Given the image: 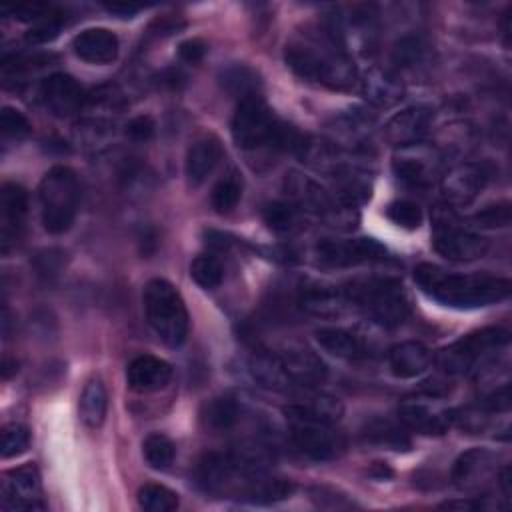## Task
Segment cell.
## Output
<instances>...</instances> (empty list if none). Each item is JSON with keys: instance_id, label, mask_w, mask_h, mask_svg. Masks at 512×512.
<instances>
[{"instance_id": "cell-46", "label": "cell", "mask_w": 512, "mask_h": 512, "mask_svg": "<svg viewBox=\"0 0 512 512\" xmlns=\"http://www.w3.org/2000/svg\"><path fill=\"white\" fill-rule=\"evenodd\" d=\"M206 54V44L200 38H190L178 46V56L180 60L188 64H198Z\"/></svg>"}, {"instance_id": "cell-2", "label": "cell", "mask_w": 512, "mask_h": 512, "mask_svg": "<svg viewBox=\"0 0 512 512\" xmlns=\"http://www.w3.org/2000/svg\"><path fill=\"white\" fill-rule=\"evenodd\" d=\"M414 280L428 298L456 310L484 308L510 294L508 278L492 274H458L428 262L414 268Z\"/></svg>"}, {"instance_id": "cell-3", "label": "cell", "mask_w": 512, "mask_h": 512, "mask_svg": "<svg viewBox=\"0 0 512 512\" xmlns=\"http://www.w3.org/2000/svg\"><path fill=\"white\" fill-rule=\"evenodd\" d=\"M232 138L242 150H292L300 152L306 140L290 126L282 124L260 96L242 98L232 116Z\"/></svg>"}, {"instance_id": "cell-4", "label": "cell", "mask_w": 512, "mask_h": 512, "mask_svg": "<svg viewBox=\"0 0 512 512\" xmlns=\"http://www.w3.org/2000/svg\"><path fill=\"white\" fill-rule=\"evenodd\" d=\"M342 290L350 306L360 308L372 322L384 328L400 326L410 312L404 286L396 278H364L350 282Z\"/></svg>"}, {"instance_id": "cell-27", "label": "cell", "mask_w": 512, "mask_h": 512, "mask_svg": "<svg viewBox=\"0 0 512 512\" xmlns=\"http://www.w3.org/2000/svg\"><path fill=\"white\" fill-rule=\"evenodd\" d=\"M248 374L252 376V380L266 388V390H274V392H286L292 390L294 384L288 378L278 354L272 352H256L250 356L248 360Z\"/></svg>"}, {"instance_id": "cell-14", "label": "cell", "mask_w": 512, "mask_h": 512, "mask_svg": "<svg viewBox=\"0 0 512 512\" xmlns=\"http://www.w3.org/2000/svg\"><path fill=\"white\" fill-rule=\"evenodd\" d=\"M28 214V192L16 184L6 182L0 190V244L2 252L8 254L22 236L24 220Z\"/></svg>"}, {"instance_id": "cell-48", "label": "cell", "mask_w": 512, "mask_h": 512, "mask_svg": "<svg viewBox=\"0 0 512 512\" xmlns=\"http://www.w3.org/2000/svg\"><path fill=\"white\" fill-rule=\"evenodd\" d=\"M440 508H446V510H478V508H482V502L480 500H450V502H444Z\"/></svg>"}, {"instance_id": "cell-43", "label": "cell", "mask_w": 512, "mask_h": 512, "mask_svg": "<svg viewBox=\"0 0 512 512\" xmlns=\"http://www.w3.org/2000/svg\"><path fill=\"white\" fill-rule=\"evenodd\" d=\"M510 218H512L510 204L498 202V204H490V206L478 210L472 220L480 228H504L510 224Z\"/></svg>"}, {"instance_id": "cell-36", "label": "cell", "mask_w": 512, "mask_h": 512, "mask_svg": "<svg viewBox=\"0 0 512 512\" xmlns=\"http://www.w3.org/2000/svg\"><path fill=\"white\" fill-rule=\"evenodd\" d=\"M222 86L242 98L258 96V76L246 66H232L222 72Z\"/></svg>"}, {"instance_id": "cell-34", "label": "cell", "mask_w": 512, "mask_h": 512, "mask_svg": "<svg viewBox=\"0 0 512 512\" xmlns=\"http://www.w3.org/2000/svg\"><path fill=\"white\" fill-rule=\"evenodd\" d=\"M240 198H242V182L238 174L230 172L216 182V186L212 188L210 202L218 214H228L236 208Z\"/></svg>"}, {"instance_id": "cell-6", "label": "cell", "mask_w": 512, "mask_h": 512, "mask_svg": "<svg viewBox=\"0 0 512 512\" xmlns=\"http://www.w3.org/2000/svg\"><path fill=\"white\" fill-rule=\"evenodd\" d=\"M40 214L50 234L66 232L80 206V182L68 166L50 168L40 182Z\"/></svg>"}, {"instance_id": "cell-12", "label": "cell", "mask_w": 512, "mask_h": 512, "mask_svg": "<svg viewBox=\"0 0 512 512\" xmlns=\"http://www.w3.org/2000/svg\"><path fill=\"white\" fill-rule=\"evenodd\" d=\"M0 506L4 510H44L42 484L36 466L26 464L8 470L0 482Z\"/></svg>"}, {"instance_id": "cell-17", "label": "cell", "mask_w": 512, "mask_h": 512, "mask_svg": "<svg viewBox=\"0 0 512 512\" xmlns=\"http://www.w3.org/2000/svg\"><path fill=\"white\" fill-rule=\"evenodd\" d=\"M494 472L496 456L484 448H472L456 458L450 478L460 490H478Z\"/></svg>"}, {"instance_id": "cell-31", "label": "cell", "mask_w": 512, "mask_h": 512, "mask_svg": "<svg viewBox=\"0 0 512 512\" xmlns=\"http://www.w3.org/2000/svg\"><path fill=\"white\" fill-rule=\"evenodd\" d=\"M362 436L366 442L392 448V450H406L410 446L406 428L384 418H374L366 422V426L362 428Z\"/></svg>"}, {"instance_id": "cell-26", "label": "cell", "mask_w": 512, "mask_h": 512, "mask_svg": "<svg viewBox=\"0 0 512 512\" xmlns=\"http://www.w3.org/2000/svg\"><path fill=\"white\" fill-rule=\"evenodd\" d=\"M316 342L318 346L336 356V358H344V360H360V358H368L370 356V348L366 346V342L344 328H320L316 330Z\"/></svg>"}, {"instance_id": "cell-30", "label": "cell", "mask_w": 512, "mask_h": 512, "mask_svg": "<svg viewBox=\"0 0 512 512\" xmlns=\"http://www.w3.org/2000/svg\"><path fill=\"white\" fill-rule=\"evenodd\" d=\"M106 410H108V394L100 378H90L82 390L78 412L80 420L88 428H100L106 420Z\"/></svg>"}, {"instance_id": "cell-39", "label": "cell", "mask_w": 512, "mask_h": 512, "mask_svg": "<svg viewBox=\"0 0 512 512\" xmlns=\"http://www.w3.org/2000/svg\"><path fill=\"white\" fill-rule=\"evenodd\" d=\"M30 446V432L22 424H6L0 434L2 458H16Z\"/></svg>"}, {"instance_id": "cell-20", "label": "cell", "mask_w": 512, "mask_h": 512, "mask_svg": "<svg viewBox=\"0 0 512 512\" xmlns=\"http://www.w3.org/2000/svg\"><path fill=\"white\" fill-rule=\"evenodd\" d=\"M430 110L426 106H410L394 114L384 126V138L392 146H408L420 142L430 126Z\"/></svg>"}, {"instance_id": "cell-16", "label": "cell", "mask_w": 512, "mask_h": 512, "mask_svg": "<svg viewBox=\"0 0 512 512\" xmlns=\"http://www.w3.org/2000/svg\"><path fill=\"white\" fill-rule=\"evenodd\" d=\"M278 358L294 388H314L326 380V364L304 346H290Z\"/></svg>"}, {"instance_id": "cell-10", "label": "cell", "mask_w": 512, "mask_h": 512, "mask_svg": "<svg viewBox=\"0 0 512 512\" xmlns=\"http://www.w3.org/2000/svg\"><path fill=\"white\" fill-rule=\"evenodd\" d=\"M432 244L440 256L456 262L482 258L488 250V240L484 236L460 226L450 214H436Z\"/></svg>"}, {"instance_id": "cell-11", "label": "cell", "mask_w": 512, "mask_h": 512, "mask_svg": "<svg viewBox=\"0 0 512 512\" xmlns=\"http://www.w3.org/2000/svg\"><path fill=\"white\" fill-rule=\"evenodd\" d=\"M314 254L322 266L348 268V266L384 260L386 248L374 238H344V240L318 242L314 248Z\"/></svg>"}, {"instance_id": "cell-45", "label": "cell", "mask_w": 512, "mask_h": 512, "mask_svg": "<svg viewBox=\"0 0 512 512\" xmlns=\"http://www.w3.org/2000/svg\"><path fill=\"white\" fill-rule=\"evenodd\" d=\"M154 130H156V124L150 116L146 114H140V116H134L132 120H128L124 132H126V138L132 140V142H148L152 136H154Z\"/></svg>"}, {"instance_id": "cell-32", "label": "cell", "mask_w": 512, "mask_h": 512, "mask_svg": "<svg viewBox=\"0 0 512 512\" xmlns=\"http://www.w3.org/2000/svg\"><path fill=\"white\" fill-rule=\"evenodd\" d=\"M142 454H144L150 468L166 470L174 462L176 448H174V442L166 434L152 432L142 442Z\"/></svg>"}, {"instance_id": "cell-28", "label": "cell", "mask_w": 512, "mask_h": 512, "mask_svg": "<svg viewBox=\"0 0 512 512\" xmlns=\"http://www.w3.org/2000/svg\"><path fill=\"white\" fill-rule=\"evenodd\" d=\"M284 414L288 420H306V422H324L334 424L342 418L344 406L334 396H310L304 402H296L284 408Z\"/></svg>"}, {"instance_id": "cell-21", "label": "cell", "mask_w": 512, "mask_h": 512, "mask_svg": "<svg viewBox=\"0 0 512 512\" xmlns=\"http://www.w3.org/2000/svg\"><path fill=\"white\" fill-rule=\"evenodd\" d=\"M488 180V172L480 164H462L442 176V190L450 204L462 206L474 200Z\"/></svg>"}, {"instance_id": "cell-7", "label": "cell", "mask_w": 512, "mask_h": 512, "mask_svg": "<svg viewBox=\"0 0 512 512\" xmlns=\"http://www.w3.org/2000/svg\"><path fill=\"white\" fill-rule=\"evenodd\" d=\"M508 340L510 336L504 328H482L442 348L436 356V364L446 374H470L478 370V366L490 362L498 354V350H502L508 344Z\"/></svg>"}, {"instance_id": "cell-22", "label": "cell", "mask_w": 512, "mask_h": 512, "mask_svg": "<svg viewBox=\"0 0 512 512\" xmlns=\"http://www.w3.org/2000/svg\"><path fill=\"white\" fill-rule=\"evenodd\" d=\"M74 54L90 64H110L118 58L120 42L106 28H86L72 40Z\"/></svg>"}, {"instance_id": "cell-8", "label": "cell", "mask_w": 512, "mask_h": 512, "mask_svg": "<svg viewBox=\"0 0 512 512\" xmlns=\"http://www.w3.org/2000/svg\"><path fill=\"white\" fill-rule=\"evenodd\" d=\"M394 176L410 188H430L444 176L442 154L424 142L400 146L392 160Z\"/></svg>"}, {"instance_id": "cell-15", "label": "cell", "mask_w": 512, "mask_h": 512, "mask_svg": "<svg viewBox=\"0 0 512 512\" xmlns=\"http://www.w3.org/2000/svg\"><path fill=\"white\" fill-rule=\"evenodd\" d=\"M40 98L54 116L70 118L80 112L84 104V90L72 76L58 72L40 84Z\"/></svg>"}, {"instance_id": "cell-42", "label": "cell", "mask_w": 512, "mask_h": 512, "mask_svg": "<svg viewBox=\"0 0 512 512\" xmlns=\"http://www.w3.org/2000/svg\"><path fill=\"white\" fill-rule=\"evenodd\" d=\"M62 26V14L58 10H54L52 14L40 18L28 32H26V40L32 44H46L50 40H54L60 32Z\"/></svg>"}, {"instance_id": "cell-18", "label": "cell", "mask_w": 512, "mask_h": 512, "mask_svg": "<svg viewBox=\"0 0 512 512\" xmlns=\"http://www.w3.org/2000/svg\"><path fill=\"white\" fill-rule=\"evenodd\" d=\"M172 378V366L152 354L136 356L126 368V382L130 390L140 394L158 392L168 386Z\"/></svg>"}, {"instance_id": "cell-37", "label": "cell", "mask_w": 512, "mask_h": 512, "mask_svg": "<svg viewBox=\"0 0 512 512\" xmlns=\"http://www.w3.org/2000/svg\"><path fill=\"white\" fill-rule=\"evenodd\" d=\"M426 54L428 46L420 36H402L392 50V62L400 68H414L424 62Z\"/></svg>"}, {"instance_id": "cell-49", "label": "cell", "mask_w": 512, "mask_h": 512, "mask_svg": "<svg viewBox=\"0 0 512 512\" xmlns=\"http://www.w3.org/2000/svg\"><path fill=\"white\" fill-rule=\"evenodd\" d=\"M18 370V364H16V360H10L8 356L4 358V362H2V378L4 380H8L10 378V374L12 372H16Z\"/></svg>"}, {"instance_id": "cell-9", "label": "cell", "mask_w": 512, "mask_h": 512, "mask_svg": "<svg viewBox=\"0 0 512 512\" xmlns=\"http://www.w3.org/2000/svg\"><path fill=\"white\" fill-rule=\"evenodd\" d=\"M290 444L292 448L314 462H330L344 454L346 438L332 424L290 420Z\"/></svg>"}, {"instance_id": "cell-25", "label": "cell", "mask_w": 512, "mask_h": 512, "mask_svg": "<svg viewBox=\"0 0 512 512\" xmlns=\"http://www.w3.org/2000/svg\"><path fill=\"white\" fill-rule=\"evenodd\" d=\"M432 360L430 348L416 340L400 342L388 352V366L396 378H416L430 368Z\"/></svg>"}, {"instance_id": "cell-5", "label": "cell", "mask_w": 512, "mask_h": 512, "mask_svg": "<svg viewBox=\"0 0 512 512\" xmlns=\"http://www.w3.org/2000/svg\"><path fill=\"white\" fill-rule=\"evenodd\" d=\"M144 314L156 336L170 348L184 344L190 318L180 292L164 278H152L142 292Z\"/></svg>"}, {"instance_id": "cell-1", "label": "cell", "mask_w": 512, "mask_h": 512, "mask_svg": "<svg viewBox=\"0 0 512 512\" xmlns=\"http://www.w3.org/2000/svg\"><path fill=\"white\" fill-rule=\"evenodd\" d=\"M284 60L302 80L332 90H348L356 82L352 58L330 24L296 34L284 48Z\"/></svg>"}, {"instance_id": "cell-47", "label": "cell", "mask_w": 512, "mask_h": 512, "mask_svg": "<svg viewBox=\"0 0 512 512\" xmlns=\"http://www.w3.org/2000/svg\"><path fill=\"white\" fill-rule=\"evenodd\" d=\"M104 8L112 14H118L120 18H132L142 6L138 4H122V2H112V4H104Z\"/></svg>"}, {"instance_id": "cell-38", "label": "cell", "mask_w": 512, "mask_h": 512, "mask_svg": "<svg viewBox=\"0 0 512 512\" xmlns=\"http://www.w3.org/2000/svg\"><path fill=\"white\" fill-rule=\"evenodd\" d=\"M300 210L290 202H272L264 208V220L274 232H292L298 226Z\"/></svg>"}, {"instance_id": "cell-24", "label": "cell", "mask_w": 512, "mask_h": 512, "mask_svg": "<svg viewBox=\"0 0 512 512\" xmlns=\"http://www.w3.org/2000/svg\"><path fill=\"white\" fill-rule=\"evenodd\" d=\"M296 304L314 316L320 318H334L344 314V310L350 306V300L346 298L344 290L340 288H328V286H302L298 296H296Z\"/></svg>"}, {"instance_id": "cell-35", "label": "cell", "mask_w": 512, "mask_h": 512, "mask_svg": "<svg viewBox=\"0 0 512 512\" xmlns=\"http://www.w3.org/2000/svg\"><path fill=\"white\" fill-rule=\"evenodd\" d=\"M190 276L192 280L206 288V290H212V288H218L224 280V266L222 262L212 256V254H202V256H196L190 264Z\"/></svg>"}, {"instance_id": "cell-41", "label": "cell", "mask_w": 512, "mask_h": 512, "mask_svg": "<svg viewBox=\"0 0 512 512\" xmlns=\"http://www.w3.org/2000/svg\"><path fill=\"white\" fill-rule=\"evenodd\" d=\"M386 216L398 224L400 228H406V230H414L422 224V210L416 202H410V200H396L392 202L388 208H386Z\"/></svg>"}, {"instance_id": "cell-19", "label": "cell", "mask_w": 512, "mask_h": 512, "mask_svg": "<svg viewBox=\"0 0 512 512\" xmlns=\"http://www.w3.org/2000/svg\"><path fill=\"white\" fill-rule=\"evenodd\" d=\"M360 92L372 106L390 108L402 100L404 84L394 70L372 66L360 78Z\"/></svg>"}, {"instance_id": "cell-40", "label": "cell", "mask_w": 512, "mask_h": 512, "mask_svg": "<svg viewBox=\"0 0 512 512\" xmlns=\"http://www.w3.org/2000/svg\"><path fill=\"white\" fill-rule=\"evenodd\" d=\"M0 132L4 140H22L32 132V124L20 110L4 106L0 112Z\"/></svg>"}, {"instance_id": "cell-13", "label": "cell", "mask_w": 512, "mask_h": 512, "mask_svg": "<svg viewBox=\"0 0 512 512\" xmlns=\"http://www.w3.org/2000/svg\"><path fill=\"white\" fill-rule=\"evenodd\" d=\"M398 418L406 430L418 434H444L454 424L452 412L432 394L424 398H406L398 408Z\"/></svg>"}, {"instance_id": "cell-23", "label": "cell", "mask_w": 512, "mask_h": 512, "mask_svg": "<svg viewBox=\"0 0 512 512\" xmlns=\"http://www.w3.org/2000/svg\"><path fill=\"white\" fill-rule=\"evenodd\" d=\"M222 160V144L216 136H200L194 140L186 152L184 160V172L188 178V184L198 186L206 180V176L218 166Z\"/></svg>"}, {"instance_id": "cell-33", "label": "cell", "mask_w": 512, "mask_h": 512, "mask_svg": "<svg viewBox=\"0 0 512 512\" xmlns=\"http://www.w3.org/2000/svg\"><path fill=\"white\" fill-rule=\"evenodd\" d=\"M138 506L146 512H172L178 508V494L162 484H144L136 494Z\"/></svg>"}, {"instance_id": "cell-44", "label": "cell", "mask_w": 512, "mask_h": 512, "mask_svg": "<svg viewBox=\"0 0 512 512\" xmlns=\"http://www.w3.org/2000/svg\"><path fill=\"white\" fill-rule=\"evenodd\" d=\"M62 264H64V254L60 250H54V248L38 252L36 260H34V268H36L38 276H42L46 280H50L56 274H60Z\"/></svg>"}, {"instance_id": "cell-29", "label": "cell", "mask_w": 512, "mask_h": 512, "mask_svg": "<svg viewBox=\"0 0 512 512\" xmlns=\"http://www.w3.org/2000/svg\"><path fill=\"white\" fill-rule=\"evenodd\" d=\"M200 418L208 430L228 432L242 418V406L232 396H216L204 404Z\"/></svg>"}]
</instances>
